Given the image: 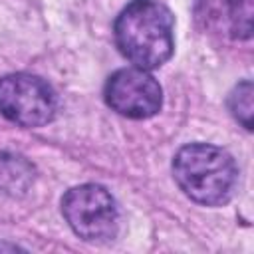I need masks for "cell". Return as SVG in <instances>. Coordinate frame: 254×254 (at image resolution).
Segmentation results:
<instances>
[{"instance_id":"1","label":"cell","mask_w":254,"mask_h":254,"mask_svg":"<svg viewBox=\"0 0 254 254\" xmlns=\"http://www.w3.org/2000/svg\"><path fill=\"white\" fill-rule=\"evenodd\" d=\"M119 52L141 69L161 67L175 50V20L159 0H133L115 20Z\"/></svg>"},{"instance_id":"2","label":"cell","mask_w":254,"mask_h":254,"mask_svg":"<svg viewBox=\"0 0 254 254\" xmlns=\"http://www.w3.org/2000/svg\"><path fill=\"white\" fill-rule=\"evenodd\" d=\"M173 175L181 190L204 206L228 202L238 183V167L232 155L210 143L181 147L173 159Z\"/></svg>"},{"instance_id":"3","label":"cell","mask_w":254,"mask_h":254,"mask_svg":"<svg viewBox=\"0 0 254 254\" xmlns=\"http://www.w3.org/2000/svg\"><path fill=\"white\" fill-rule=\"evenodd\" d=\"M62 214L83 240L105 242L117 234L119 210L107 189L87 183L69 189L62 198Z\"/></svg>"},{"instance_id":"4","label":"cell","mask_w":254,"mask_h":254,"mask_svg":"<svg viewBox=\"0 0 254 254\" xmlns=\"http://www.w3.org/2000/svg\"><path fill=\"white\" fill-rule=\"evenodd\" d=\"M58 111L56 91L38 75L10 73L0 79V113L22 127L48 125Z\"/></svg>"},{"instance_id":"5","label":"cell","mask_w":254,"mask_h":254,"mask_svg":"<svg viewBox=\"0 0 254 254\" xmlns=\"http://www.w3.org/2000/svg\"><path fill=\"white\" fill-rule=\"evenodd\" d=\"M107 105L129 119H149L163 105L159 81L141 67H123L109 75L103 89Z\"/></svg>"},{"instance_id":"6","label":"cell","mask_w":254,"mask_h":254,"mask_svg":"<svg viewBox=\"0 0 254 254\" xmlns=\"http://www.w3.org/2000/svg\"><path fill=\"white\" fill-rule=\"evenodd\" d=\"M254 0H194V18L204 32L248 40L252 36Z\"/></svg>"},{"instance_id":"7","label":"cell","mask_w":254,"mask_h":254,"mask_svg":"<svg viewBox=\"0 0 254 254\" xmlns=\"http://www.w3.org/2000/svg\"><path fill=\"white\" fill-rule=\"evenodd\" d=\"M36 179L34 165L16 153H0V192L18 196L24 194Z\"/></svg>"},{"instance_id":"8","label":"cell","mask_w":254,"mask_h":254,"mask_svg":"<svg viewBox=\"0 0 254 254\" xmlns=\"http://www.w3.org/2000/svg\"><path fill=\"white\" fill-rule=\"evenodd\" d=\"M254 87L250 79L240 81L228 95V109L232 113V117L244 127V129H252V115H254Z\"/></svg>"}]
</instances>
